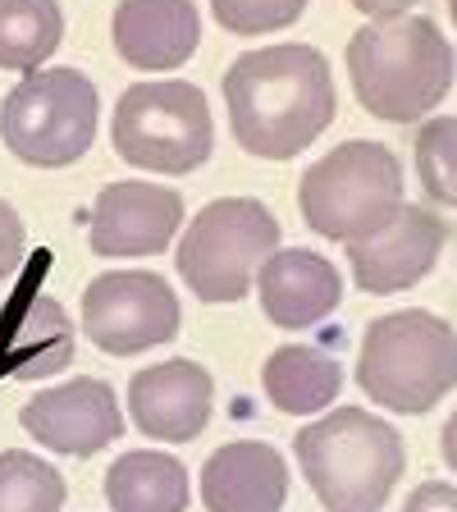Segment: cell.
<instances>
[{
  "label": "cell",
  "instance_id": "1",
  "mask_svg": "<svg viewBox=\"0 0 457 512\" xmlns=\"http://www.w3.org/2000/svg\"><path fill=\"white\" fill-rule=\"evenodd\" d=\"M224 106L247 156L293 160L334 124V78L316 46L247 51L224 74Z\"/></svg>",
  "mask_w": 457,
  "mask_h": 512
},
{
  "label": "cell",
  "instance_id": "2",
  "mask_svg": "<svg viewBox=\"0 0 457 512\" xmlns=\"http://www.w3.org/2000/svg\"><path fill=\"white\" fill-rule=\"evenodd\" d=\"M453 46L421 14L375 19L348 42V78L366 115L384 124H416L453 87Z\"/></svg>",
  "mask_w": 457,
  "mask_h": 512
},
{
  "label": "cell",
  "instance_id": "3",
  "mask_svg": "<svg viewBox=\"0 0 457 512\" xmlns=\"http://www.w3.org/2000/svg\"><path fill=\"white\" fill-rule=\"evenodd\" d=\"M293 453L325 512H380L407 462L403 435L362 407H339L302 426Z\"/></svg>",
  "mask_w": 457,
  "mask_h": 512
},
{
  "label": "cell",
  "instance_id": "4",
  "mask_svg": "<svg viewBox=\"0 0 457 512\" xmlns=\"http://www.w3.org/2000/svg\"><path fill=\"white\" fill-rule=\"evenodd\" d=\"M357 384L389 412H430L457 384V330L444 316L416 307L371 320L357 357Z\"/></svg>",
  "mask_w": 457,
  "mask_h": 512
},
{
  "label": "cell",
  "instance_id": "5",
  "mask_svg": "<svg viewBox=\"0 0 457 512\" xmlns=\"http://www.w3.org/2000/svg\"><path fill=\"white\" fill-rule=\"evenodd\" d=\"M302 220L330 243H357L403 206V165L384 142H343L320 156L298 188Z\"/></svg>",
  "mask_w": 457,
  "mask_h": 512
},
{
  "label": "cell",
  "instance_id": "6",
  "mask_svg": "<svg viewBox=\"0 0 457 512\" xmlns=\"http://www.w3.org/2000/svg\"><path fill=\"white\" fill-rule=\"evenodd\" d=\"M119 160L147 174H192L215 151V124L206 92L183 78L133 83L115 106L110 124Z\"/></svg>",
  "mask_w": 457,
  "mask_h": 512
},
{
  "label": "cell",
  "instance_id": "7",
  "mask_svg": "<svg viewBox=\"0 0 457 512\" xmlns=\"http://www.w3.org/2000/svg\"><path fill=\"white\" fill-rule=\"evenodd\" d=\"M101 96L78 69H42L28 74L0 106V138L14 160L37 170H64L87 156L96 142Z\"/></svg>",
  "mask_w": 457,
  "mask_h": 512
},
{
  "label": "cell",
  "instance_id": "8",
  "mask_svg": "<svg viewBox=\"0 0 457 512\" xmlns=\"http://www.w3.org/2000/svg\"><path fill=\"white\" fill-rule=\"evenodd\" d=\"M279 247V220L256 197H220L183 229L179 275L202 302L247 298L256 270Z\"/></svg>",
  "mask_w": 457,
  "mask_h": 512
},
{
  "label": "cell",
  "instance_id": "9",
  "mask_svg": "<svg viewBox=\"0 0 457 512\" xmlns=\"http://www.w3.org/2000/svg\"><path fill=\"white\" fill-rule=\"evenodd\" d=\"M179 320V293L151 270H106L83 293V330L110 357H133L170 343Z\"/></svg>",
  "mask_w": 457,
  "mask_h": 512
},
{
  "label": "cell",
  "instance_id": "10",
  "mask_svg": "<svg viewBox=\"0 0 457 512\" xmlns=\"http://www.w3.org/2000/svg\"><path fill=\"white\" fill-rule=\"evenodd\" d=\"M19 426L51 453H69V458H92L106 444L124 435V416H119L115 389L106 380L78 375L55 389H42L28 398L19 412Z\"/></svg>",
  "mask_w": 457,
  "mask_h": 512
},
{
  "label": "cell",
  "instance_id": "11",
  "mask_svg": "<svg viewBox=\"0 0 457 512\" xmlns=\"http://www.w3.org/2000/svg\"><path fill=\"white\" fill-rule=\"evenodd\" d=\"M448 238V224L430 215L426 206H398L394 220L375 229L371 238L348 243V266L362 293L384 298V293H403V288L421 284L435 270L439 247Z\"/></svg>",
  "mask_w": 457,
  "mask_h": 512
},
{
  "label": "cell",
  "instance_id": "12",
  "mask_svg": "<svg viewBox=\"0 0 457 512\" xmlns=\"http://www.w3.org/2000/svg\"><path fill=\"white\" fill-rule=\"evenodd\" d=\"M215 380L206 366L174 357V362L142 366L128 380V416L147 439L165 444H188L211 426Z\"/></svg>",
  "mask_w": 457,
  "mask_h": 512
},
{
  "label": "cell",
  "instance_id": "13",
  "mask_svg": "<svg viewBox=\"0 0 457 512\" xmlns=\"http://www.w3.org/2000/svg\"><path fill=\"white\" fill-rule=\"evenodd\" d=\"M183 224V197L165 183H110L92 206L96 256H156Z\"/></svg>",
  "mask_w": 457,
  "mask_h": 512
},
{
  "label": "cell",
  "instance_id": "14",
  "mask_svg": "<svg viewBox=\"0 0 457 512\" xmlns=\"http://www.w3.org/2000/svg\"><path fill=\"white\" fill-rule=\"evenodd\" d=\"M256 293L279 330H307L343 302V279L330 256L311 247H275L256 270Z\"/></svg>",
  "mask_w": 457,
  "mask_h": 512
},
{
  "label": "cell",
  "instance_id": "15",
  "mask_svg": "<svg viewBox=\"0 0 457 512\" xmlns=\"http://www.w3.org/2000/svg\"><path fill=\"white\" fill-rule=\"evenodd\" d=\"M110 32L124 64L142 74H170L202 42V14L192 0H119Z\"/></svg>",
  "mask_w": 457,
  "mask_h": 512
},
{
  "label": "cell",
  "instance_id": "16",
  "mask_svg": "<svg viewBox=\"0 0 457 512\" xmlns=\"http://www.w3.org/2000/svg\"><path fill=\"white\" fill-rule=\"evenodd\" d=\"M202 499L206 512H284V453L256 439H234V444L215 448L202 467Z\"/></svg>",
  "mask_w": 457,
  "mask_h": 512
},
{
  "label": "cell",
  "instance_id": "17",
  "mask_svg": "<svg viewBox=\"0 0 457 512\" xmlns=\"http://www.w3.org/2000/svg\"><path fill=\"white\" fill-rule=\"evenodd\" d=\"M0 339V375L5 380H46L74 362V320L55 298H19Z\"/></svg>",
  "mask_w": 457,
  "mask_h": 512
},
{
  "label": "cell",
  "instance_id": "18",
  "mask_svg": "<svg viewBox=\"0 0 457 512\" xmlns=\"http://www.w3.org/2000/svg\"><path fill=\"white\" fill-rule=\"evenodd\" d=\"M110 512H188V467L160 448H133L106 471Z\"/></svg>",
  "mask_w": 457,
  "mask_h": 512
},
{
  "label": "cell",
  "instance_id": "19",
  "mask_svg": "<svg viewBox=\"0 0 457 512\" xmlns=\"http://www.w3.org/2000/svg\"><path fill=\"white\" fill-rule=\"evenodd\" d=\"M266 398L288 416H311L339 398L343 389V366L334 362L330 352L307 348V343H284L266 357Z\"/></svg>",
  "mask_w": 457,
  "mask_h": 512
},
{
  "label": "cell",
  "instance_id": "20",
  "mask_svg": "<svg viewBox=\"0 0 457 512\" xmlns=\"http://www.w3.org/2000/svg\"><path fill=\"white\" fill-rule=\"evenodd\" d=\"M64 14L55 0H0V69L32 74L55 55Z\"/></svg>",
  "mask_w": 457,
  "mask_h": 512
},
{
  "label": "cell",
  "instance_id": "21",
  "mask_svg": "<svg viewBox=\"0 0 457 512\" xmlns=\"http://www.w3.org/2000/svg\"><path fill=\"white\" fill-rule=\"evenodd\" d=\"M69 499L64 476L37 453H0V512H60Z\"/></svg>",
  "mask_w": 457,
  "mask_h": 512
},
{
  "label": "cell",
  "instance_id": "22",
  "mask_svg": "<svg viewBox=\"0 0 457 512\" xmlns=\"http://www.w3.org/2000/svg\"><path fill=\"white\" fill-rule=\"evenodd\" d=\"M416 174L430 202L457 211V115H435L416 133Z\"/></svg>",
  "mask_w": 457,
  "mask_h": 512
},
{
  "label": "cell",
  "instance_id": "23",
  "mask_svg": "<svg viewBox=\"0 0 457 512\" xmlns=\"http://www.w3.org/2000/svg\"><path fill=\"white\" fill-rule=\"evenodd\" d=\"M307 0H211V14L224 32L238 37H266L288 23H298Z\"/></svg>",
  "mask_w": 457,
  "mask_h": 512
},
{
  "label": "cell",
  "instance_id": "24",
  "mask_svg": "<svg viewBox=\"0 0 457 512\" xmlns=\"http://www.w3.org/2000/svg\"><path fill=\"white\" fill-rule=\"evenodd\" d=\"M23 243H28V238H23L19 211L0 197V284H5V279L23 266Z\"/></svg>",
  "mask_w": 457,
  "mask_h": 512
},
{
  "label": "cell",
  "instance_id": "25",
  "mask_svg": "<svg viewBox=\"0 0 457 512\" xmlns=\"http://www.w3.org/2000/svg\"><path fill=\"white\" fill-rule=\"evenodd\" d=\"M403 512H457V485H448V480H426V485L412 490Z\"/></svg>",
  "mask_w": 457,
  "mask_h": 512
},
{
  "label": "cell",
  "instance_id": "26",
  "mask_svg": "<svg viewBox=\"0 0 457 512\" xmlns=\"http://www.w3.org/2000/svg\"><path fill=\"white\" fill-rule=\"evenodd\" d=\"M362 14H371V19H398V14H407L416 5V0H352Z\"/></svg>",
  "mask_w": 457,
  "mask_h": 512
},
{
  "label": "cell",
  "instance_id": "27",
  "mask_svg": "<svg viewBox=\"0 0 457 512\" xmlns=\"http://www.w3.org/2000/svg\"><path fill=\"white\" fill-rule=\"evenodd\" d=\"M444 462L457 471V412L448 416V426H444Z\"/></svg>",
  "mask_w": 457,
  "mask_h": 512
},
{
  "label": "cell",
  "instance_id": "28",
  "mask_svg": "<svg viewBox=\"0 0 457 512\" xmlns=\"http://www.w3.org/2000/svg\"><path fill=\"white\" fill-rule=\"evenodd\" d=\"M448 14H453V23H457V0H448Z\"/></svg>",
  "mask_w": 457,
  "mask_h": 512
}]
</instances>
